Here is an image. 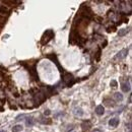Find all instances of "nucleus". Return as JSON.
Returning <instances> with one entry per match:
<instances>
[{"label": "nucleus", "instance_id": "1", "mask_svg": "<svg viewBox=\"0 0 132 132\" xmlns=\"http://www.w3.org/2000/svg\"><path fill=\"white\" fill-rule=\"evenodd\" d=\"M63 81H64V83H65L67 86H70V85H72L73 84V82H74V78H73V75L69 73V72H66V73H64L63 74Z\"/></svg>", "mask_w": 132, "mask_h": 132}, {"label": "nucleus", "instance_id": "2", "mask_svg": "<svg viewBox=\"0 0 132 132\" xmlns=\"http://www.w3.org/2000/svg\"><path fill=\"white\" fill-rule=\"evenodd\" d=\"M53 37H54V33L51 29H49V31H46L44 33V35L42 37V44H47L49 41H51L53 39Z\"/></svg>", "mask_w": 132, "mask_h": 132}, {"label": "nucleus", "instance_id": "3", "mask_svg": "<svg viewBox=\"0 0 132 132\" xmlns=\"http://www.w3.org/2000/svg\"><path fill=\"white\" fill-rule=\"evenodd\" d=\"M81 16H83L85 18H88V20H89V18L93 17V11L90 10L88 7L82 6L81 7Z\"/></svg>", "mask_w": 132, "mask_h": 132}, {"label": "nucleus", "instance_id": "4", "mask_svg": "<svg viewBox=\"0 0 132 132\" xmlns=\"http://www.w3.org/2000/svg\"><path fill=\"white\" fill-rule=\"evenodd\" d=\"M78 41H79V35H78V33L73 29L72 32H71V34H70L69 42H70L71 44H74V43H77Z\"/></svg>", "mask_w": 132, "mask_h": 132}, {"label": "nucleus", "instance_id": "5", "mask_svg": "<svg viewBox=\"0 0 132 132\" xmlns=\"http://www.w3.org/2000/svg\"><path fill=\"white\" fill-rule=\"evenodd\" d=\"M127 54H128V50L127 49H122L121 51H119L118 53H117V55L115 56V60L116 59H123V58H125L126 56H127Z\"/></svg>", "mask_w": 132, "mask_h": 132}, {"label": "nucleus", "instance_id": "6", "mask_svg": "<svg viewBox=\"0 0 132 132\" xmlns=\"http://www.w3.org/2000/svg\"><path fill=\"white\" fill-rule=\"evenodd\" d=\"M81 127H82V131L83 132H88L89 129H90V127H92V123H90V121H83L81 124Z\"/></svg>", "mask_w": 132, "mask_h": 132}, {"label": "nucleus", "instance_id": "7", "mask_svg": "<svg viewBox=\"0 0 132 132\" xmlns=\"http://www.w3.org/2000/svg\"><path fill=\"white\" fill-rule=\"evenodd\" d=\"M96 113L99 116H102L105 113V109H104V107L102 105H100V106H98V107L96 108Z\"/></svg>", "mask_w": 132, "mask_h": 132}, {"label": "nucleus", "instance_id": "8", "mask_svg": "<svg viewBox=\"0 0 132 132\" xmlns=\"http://www.w3.org/2000/svg\"><path fill=\"white\" fill-rule=\"evenodd\" d=\"M118 124H119V120L117 118H113V119H111L110 121H109V125H110L111 127H117V126H118Z\"/></svg>", "mask_w": 132, "mask_h": 132}, {"label": "nucleus", "instance_id": "9", "mask_svg": "<svg viewBox=\"0 0 132 132\" xmlns=\"http://www.w3.org/2000/svg\"><path fill=\"white\" fill-rule=\"evenodd\" d=\"M29 71L31 72V74L33 75V76L35 77V79H37V80L39 79V76H38V74H37V71H36V66H35V65H34V66L32 67V69H29Z\"/></svg>", "mask_w": 132, "mask_h": 132}, {"label": "nucleus", "instance_id": "10", "mask_svg": "<svg viewBox=\"0 0 132 132\" xmlns=\"http://www.w3.org/2000/svg\"><path fill=\"white\" fill-rule=\"evenodd\" d=\"M74 115L75 116H82L83 115V111H82V109L81 108H75L74 109Z\"/></svg>", "mask_w": 132, "mask_h": 132}, {"label": "nucleus", "instance_id": "11", "mask_svg": "<svg viewBox=\"0 0 132 132\" xmlns=\"http://www.w3.org/2000/svg\"><path fill=\"white\" fill-rule=\"evenodd\" d=\"M22 130V126L20 124H17V125H14L12 127V132H20Z\"/></svg>", "mask_w": 132, "mask_h": 132}, {"label": "nucleus", "instance_id": "12", "mask_svg": "<svg viewBox=\"0 0 132 132\" xmlns=\"http://www.w3.org/2000/svg\"><path fill=\"white\" fill-rule=\"evenodd\" d=\"M121 88H122V90L124 93H127V92H129V90H130V86H129L128 83H122Z\"/></svg>", "mask_w": 132, "mask_h": 132}, {"label": "nucleus", "instance_id": "13", "mask_svg": "<svg viewBox=\"0 0 132 132\" xmlns=\"http://www.w3.org/2000/svg\"><path fill=\"white\" fill-rule=\"evenodd\" d=\"M104 103L106 106H108V107H113L115 104H114V102L111 101V100H109V99H104Z\"/></svg>", "mask_w": 132, "mask_h": 132}, {"label": "nucleus", "instance_id": "14", "mask_svg": "<svg viewBox=\"0 0 132 132\" xmlns=\"http://www.w3.org/2000/svg\"><path fill=\"white\" fill-rule=\"evenodd\" d=\"M114 97H115L116 101H118V102H122V101H123V95H122V93H116L115 95H114Z\"/></svg>", "mask_w": 132, "mask_h": 132}, {"label": "nucleus", "instance_id": "15", "mask_svg": "<svg viewBox=\"0 0 132 132\" xmlns=\"http://www.w3.org/2000/svg\"><path fill=\"white\" fill-rule=\"evenodd\" d=\"M40 122L43 123V124H51V120L50 119H47V118H44V117H41L40 118Z\"/></svg>", "mask_w": 132, "mask_h": 132}, {"label": "nucleus", "instance_id": "16", "mask_svg": "<svg viewBox=\"0 0 132 132\" xmlns=\"http://www.w3.org/2000/svg\"><path fill=\"white\" fill-rule=\"evenodd\" d=\"M127 34V29H120L119 33H118V35L119 37H123V36H125Z\"/></svg>", "mask_w": 132, "mask_h": 132}, {"label": "nucleus", "instance_id": "17", "mask_svg": "<svg viewBox=\"0 0 132 132\" xmlns=\"http://www.w3.org/2000/svg\"><path fill=\"white\" fill-rule=\"evenodd\" d=\"M33 124H34V119L32 118V117L26 119V125H28V126H33Z\"/></svg>", "mask_w": 132, "mask_h": 132}, {"label": "nucleus", "instance_id": "18", "mask_svg": "<svg viewBox=\"0 0 132 132\" xmlns=\"http://www.w3.org/2000/svg\"><path fill=\"white\" fill-rule=\"evenodd\" d=\"M7 12H8V9H7L5 6H1V7H0V13L4 14V13H7Z\"/></svg>", "mask_w": 132, "mask_h": 132}, {"label": "nucleus", "instance_id": "19", "mask_svg": "<svg viewBox=\"0 0 132 132\" xmlns=\"http://www.w3.org/2000/svg\"><path fill=\"white\" fill-rule=\"evenodd\" d=\"M117 85H118V82H117L116 80H112L111 81V86H113V88H116Z\"/></svg>", "mask_w": 132, "mask_h": 132}, {"label": "nucleus", "instance_id": "20", "mask_svg": "<svg viewBox=\"0 0 132 132\" xmlns=\"http://www.w3.org/2000/svg\"><path fill=\"white\" fill-rule=\"evenodd\" d=\"M114 31H115V26H112V28L110 26V28H108V29H107L108 33H111V32H114Z\"/></svg>", "mask_w": 132, "mask_h": 132}, {"label": "nucleus", "instance_id": "21", "mask_svg": "<svg viewBox=\"0 0 132 132\" xmlns=\"http://www.w3.org/2000/svg\"><path fill=\"white\" fill-rule=\"evenodd\" d=\"M100 56H101V50L99 49V51H98V53H97V60L100 59Z\"/></svg>", "mask_w": 132, "mask_h": 132}, {"label": "nucleus", "instance_id": "22", "mask_svg": "<svg viewBox=\"0 0 132 132\" xmlns=\"http://www.w3.org/2000/svg\"><path fill=\"white\" fill-rule=\"evenodd\" d=\"M50 114H51V112L49 111V110H46V111H45V115H50Z\"/></svg>", "mask_w": 132, "mask_h": 132}, {"label": "nucleus", "instance_id": "23", "mask_svg": "<svg viewBox=\"0 0 132 132\" xmlns=\"http://www.w3.org/2000/svg\"><path fill=\"white\" fill-rule=\"evenodd\" d=\"M93 132H102V131H101V130H99V129H95Z\"/></svg>", "mask_w": 132, "mask_h": 132}, {"label": "nucleus", "instance_id": "24", "mask_svg": "<svg viewBox=\"0 0 132 132\" xmlns=\"http://www.w3.org/2000/svg\"><path fill=\"white\" fill-rule=\"evenodd\" d=\"M106 45H107V42H106V41H105V42H104V44H103V46H102V47H106Z\"/></svg>", "mask_w": 132, "mask_h": 132}, {"label": "nucleus", "instance_id": "25", "mask_svg": "<svg viewBox=\"0 0 132 132\" xmlns=\"http://www.w3.org/2000/svg\"><path fill=\"white\" fill-rule=\"evenodd\" d=\"M0 132H5V131H0Z\"/></svg>", "mask_w": 132, "mask_h": 132}]
</instances>
